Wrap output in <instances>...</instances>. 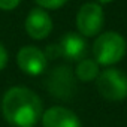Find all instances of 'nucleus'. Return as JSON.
<instances>
[{
    "mask_svg": "<svg viewBox=\"0 0 127 127\" xmlns=\"http://www.w3.org/2000/svg\"><path fill=\"white\" fill-rule=\"evenodd\" d=\"M100 3H109V2H112V0H99Z\"/></svg>",
    "mask_w": 127,
    "mask_h": 127,
    "instance_id": "nucleus-14",
    "label": "nucleus"
},
{
    "mask_svg": "<svg viewBox=\"0 0 127 127\" xmlns=\"http://www.w3.org/2000/svg\"><path fill=\"white\" fill-rule=\"evenodd\" d=\"M2 114L15 127H33L43 114L40 97L27 87H11L2 99Z\"/></svg>",
    "mask_w": 127,
    "mask_h": 127,
    "instance_id": "nucleus-1",
    "label": "nucleus"
},
{
    "mask_svg": "<svg viewBox=\"0 0 127 127\" xmlns=\"http://www.w3.org/2000/svg\"><path fill=\"white\" fill-rule=\"evenodd\" d=\"M127 42L117 32H105L97 36L93 43V55L99 66L117 64L126 55Z\"/></svg>",
    "mask_w": 127,
    "mask_h": 127,
    "instance_id": "nucleus-2",
    "label": "nucleus"
},
{
    "mask_svg": "<svg viewBox=\"0 0 127 127\" xmlns=\"http://www.w3.org/2000/svg\"><path fill=\"white\" fill-rule=\"evenodd\" d=\"M54 46L57 51V57L61 55L67 60H75V61L78 60L81 61L87 52V42L84 40L82 36L76 33H66Z\"/></svg>",
    "mask_w": 127,
    "mask_h": 127,
    "instance_id": "nucleus-8",
    "label": "nucleus"
},
{
    "mask_svg": "<svg viewBox=\"0 0 127 127\" xmlns=\"http://www.w3.org/2000/svg\"><path fill=\"white\" fill-rule=\"evenodd\" d=\"M75 79L73 73L67 67H57L51 72L48 79L49 91L60 99H69L75 91Z\"/></svg>",
    "mask_w": 127,
    "mask_h": 127,
    "instance_id": "nucleus-7",
    "label": "nucleus"
},
{
    "mask_svg": "<svg viewBox=\"0 0 127 127\" xmlns=\"http://www.w3.org/2000/svg\"><path fill=\"white\" fill-rule=\"evenodd\" d=\"M17 64L24 73L37 76L46 70L48 58L37 46H23L17 54Z\"/></svg>",
    "mask_w": 127,
    "mask_h": 127,
    "instance_id": "nucleus-5",
    "label": "nucleus"
},
{
    "mask_svg": "<svg viewBox=\"0 0 127 127\" xmlns=\"http://www.w3.org/2000/svg\"><path fill=\"white\" fill-rule=\"evenodd\" d=\"M96 84L99 93L109 102H121L127 97V75L120 69H105L99 73Z\"/></svg>",
    "mask_w": 127,
    "mask_h": 127,
    "instance_id": "nucleus-3",
    "label": "nucleus"
},
{
    "mask_svg": "<svg viewBox=\"0 0 127 127\" xmlns=\"http://www.w3.org/2000/svg\"><path fill=\"white\" fill-rule=\"evenodd\" d=\"M105 24V12L99 3L90 2L79 8L76 14V27L81 36L93 37L100 34Z\"/></svg>",
    "mask_w": 127,
    "mask_h": 127,
    "instance_id": "nucleus-4",
    "label": "nucleus"
},
{
    "mask_svg": "<svg viewBox=\"0 0 127 127\" xmlns=\"http://www.w3.org/2000/svg\"><path fill=\"white\" fill-rule=\"evenodd\" d=\"M43 127H82L78 115L64 108V106H52L42 114Z\"/></svg>",
    "mask_w": 127,
    "mask_h": 127,
    "instance_id": "nucleus-9",
    "label": "nucleus"
},
{
    "mask_svg": "<svg viewBox=\"0 0 127 127\" xmlns=\"http://www.w3.org/2000/svg\"><path fill=\"white\" fill-rule=\"evenodd\" d=\"M21 0H0V9L2 11H12L20 5Z\"/></svg>",
    "mask_w": 127,
    "mask_h": 127,
    "instance_id": "nucleus-12",
    "label": "nucleus"
},
{
    "mask_svg": "<svg viewBox=\"0 0 127 127\" xmlns=\"http://www.w3.org/2000/svg\"><path fill=\"white\" fill-rule=\"evenodd\" d=\"M26 32L32 39L42 40L49 36L52 30V20L48 12L42 8H34L26 18Z\"/></svg>",
    "mask_w": 127,
    "mask_h": 127,
    "instance_id": "nucleus-6",
    "label": "nucleus"
},
{
    "mask_svg": "<svg viewBox=\"0 0 127 127\" xmlns=\"http://www.w3.org/2000/svg\"><path fill=\"white\" fill-rule=\"evenodd\" d=\"M69 0H36V3L42 8V9H49V11H55L63 8Z\"/></svg>",
    "mask_w": 127,
    "mask_h": 127,
    "instance_id": "nucleus-11",
    "label": "nucleus"
},
{
    "mask_svg": "<svg viewBox=\"0 0 127 127\" xmlns=\"http://www.w3.org/2000/svg\"><path fill=\"white\" fill-rule=\"evenodd\" d=\"M8 60H9V55H8V51L6 48L0 43V70H3L8 64Z\"/></svg>",
    "mask_w": 127,
    "mask_h": 127,
    "instance_id": "nucleus-13",
    "label": "nucleus"
},
{
    "mask_svg": "<svg viewBox=\"0 0 127 127\" xmlns=\"http://www.w3.org/2000/svg\"><path fill=\"white\" fill-rule=\"evenodd\" d=\"M99 73H100L99 72V64L93 58H82L78 63L76 69H75V76L79 81H84V82H90V81L97 79Z\"/></svg>",
    "mask_w": 127,
    "mask_h": 127,
    "instance_id": "nucleus-10",
    "label": "nucleus"
}]
</instances>
